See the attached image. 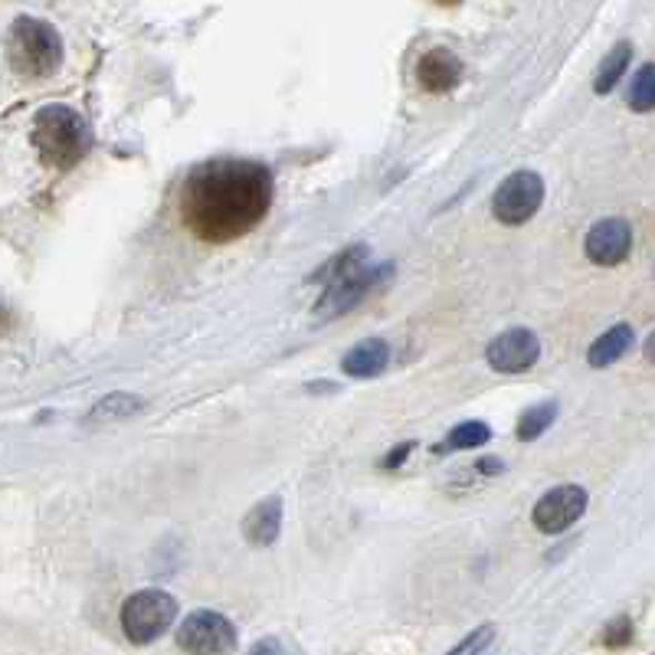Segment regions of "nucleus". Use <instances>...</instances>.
<instances>
[{
	"label": "nucleus",
	"mask_w": 655,
	"mask_h": 655,
	"mask_svg": "<svg viewBox=\"0 0 655 655\" xmlns=\"http://www.w3.org/2000/svg\"><path fill=\"white\" fill-rule=\"evenodd\" d=\"M181 219L204 243L253 233L273 207V174L259 161L217 157L194 167L181 187Z\"/></svg>",
	"instance_id": "nucleus-1"
},
{
	"label": "nucleus",
	"mask_w": 655,
	"mask_h": 655,
	"mask_svg": "<svg viewBox=\"0 0 655 655\" xmlns=\"http://www.w3.org/2000/svg\"><path fill=\"white\" fill-rule=\"evenodd\" d=\"M33 145L40 151L43 164L57 171L75 167L92 145L85 119L70 105H47L33 119Z\"/></svg>",
	"instance_id": "nucleus-2"
},
{
	"label": "nucleus",
	"mask_w": 655,
	"mask_h": 655,
	"mask_svg": "<svg viewBox=\"0 0 655 655\" xmlns=\"http://www.w3.org/2000/svg\"><path fill=\"white\" fill-rule=\"evenodd\" d=\"M10 66L27 79H47L63 63V40L53 23L37 17H20L10 27Z\"/></svg>",
	"instance_id": "nucleus-3"
},
{
	"label": "nucleus",
	"mask_w": 655,
	"mask_h": 655,
	"mask_svg": "<svg viewBox=\"0 0 655 655\" xmlns=\"http://www.w3.org/2000/svg\"><path fill=\"white\" fill-rule=\"evenodd\" d=\"M177 616V600L164 590H142L122 606V630L132 643H154Z\"/></svg>",
	"instance_id": "nucleus-4"
},
{
	"label": "nucleus",
	"mask_w": 655,
	"mask_h": 655,
	"mask_svg": "<svg viewBox=\"0 0 655 655\" xmlns=\"http://www.w3.org/2000/svg\"><path fill=\"white\" fill-rule=\"evenodd\" d=\"M390 276H393V263H377V266L365 263V266H358L355 273L328 283L321 301L315 305V315L318 318H335L341 311H351L355 305L365 301L370 291H377L383 283H390Z\"/></svg>",
	"instance_id": "nucleus-5"
},
{
	"label": "nucleus",
	"mask_w": 655,
	"mask_h": 655,
	"mask_svg": "<svg viewBox=\"0 0 655 655\" xmlns=\"http://www.w3.org/2000/svg\"><path fill=\"white\" fill-rule=\"evenodd\" d=\"M544 204V181L541 174L534 171H514L511 177L502 181V187L495 191V201H492V214L499 223H509V226H518V223H528L541 211Z\"/></svg>",
	"instance_id": "nucleus-6"
},
{
	"label": "nucleus",
	"mask_w": 655,
	"mask_h": 655,
	"mask_svg": "<svg viewBox=\"0 0 655 655\" xmlns=\"http://www.w3.org/2000/svg\"><path fill=\"white\" fill-rule=\"evenodd\" d=\"M177 646L184 653H233L236 649V630L226 616L201 610V613H191L181 623Z\"/></svg>",
	"instance_id": "nucleus-7"
},
{
	"label": "nucleus",
	"mask_w": 655,
	"mask_h": 655,
	"mask_svg": "<svg viewBox=\"0 0 655 655\" xmlns=\"http://www.w3.org/2000/svg\"><path fill=\"white\" fill-rule=\"evenodd\" d=\"M583 511H586V492L581 485H557L547 495H541V502L534 505V524L544 534H561Z\"/></svg>",
	"instance_id": "nucleus-8"
},
{
	"label": "nucleus",
	"mask_w": 655,
	"mask_h": 655,
	"mask_svg": "<svg viewBox=\"0 0 655 655\" xmlns=\"http://www.w3.org/2000/svg\"><path fill=\"white\" fill-rule=\"evenodd\" d=\"M485 358H489V365L495 367V370H502V373H521V370H531V367L538 365L541 341L528 328H511V331L499 335L489 345Z\"/></svg>",
	"instance_id": "nucleus-9"
},
{
	"label": "nucleus",
	"mask_w": 655,
	"mask_h": 655,
	"mask_svg": "<svg viewBox=\"0 0 655 655\" xmlns=\"http://www.w3.org/2000/svg\"><path fill=\"white\" fill-rule=\"evenodd\" d=\"M630 249H633V229L626 219H600L586 233V256L596 266H620L630 256Z\"/></svg>",
	"instance_id": "nucleus-10"
},
{
	"label": "nucleus",
	"mask_w": 655,
	"mask_h": 655,
	"mask_svg": "<svg viewBox=\"0 0 655 655\" xmlns=\"http://www.w3.org/2000/svg\"><path fill=\"white\" fill-rule=\"evenodd\" d=\"M459 79H462V60L452 50L437 47V50L423 53L417 63V82L427 92H449V89H456Z\"/></svg>",
	"instance_id": "nucleus-11"
},
{
	"label": "nucleus",
	"mask_w": 655,
	"mask_h": 655,
	"mask_svg": "<svg viewBox=\"0 0 655 655\" xmlns=\"http://www.w3.org/2000/svg\"><path fill=\"white\" fill-rule=\"evenodd\" d=\"M279 528H283V502L279 499L259 502L243 518V534L253 547H269L279 538Z\"/></svg>",
	"instance_id": "nucleus-12"
},
{
	"label": "nucleus",
	"mask_w": 655,
	"mask_h": 655,
	"mask_svg": "<svg viewBox=\"0 0 655 655\" xmlns=\"http://www.w3.org/2000/svg\"><path fill=\"white\" fill-rule=\"evenodd\" d=\"M633 341H636V335H633L630 325H613L610 331H603V335L590 345L586 361H590V367L616 365V361L633 348Z\"/></svg>",
	"instance_id": "nucleus-13"
},
{
	"label": "nucleus",
	"mask_w": 655,
	"mask_h": 655,
	"mask_svg": "<svg viewBox=\"0 0 655 655\" xmlns=\"http://www.w3.org/2000/svg\"><path fill=\"white\" fill-rule=\"evenodd\" d=\"M387 361H390V348H387V341L370 338V341H361L355 351H348V355H345L341 370H345L348 377H377V373L387 367Z\"/></svg>",
	"instance_id": "nucleus-14"
},
{
	"label": "nucleus",
	"mask_w": 655,
	"mask_h": 655,
	"mask_svg": "<svg viewBox=\"0 0 655 655\" xmlns=\"http://www.w3.org/2000/svg\"><path fill=\"white\" fill-rule=\"evenodd\" d=\"M145 410V400L135 397V393H109L102 397L92 410H89V423H119V420H129V417H139Z\"/></svg>",
	"instance_id": "nucleus-15"
},
{
	"label": "nucleus",
	"mask_w": 655,
	"mask_h": 655,
	"mask_svg": "<svg viewBox=\"0 0 655 655\" xmlns=\"http://www.w3.org/2000/svg\"><path fill=\"white\" fill-rule=\"evenodd\" d=\"M630 60H633V47H630V43H616V47L606 53V60L600 63L596 79H593V89H596L600 95L613 92V89H616V82H620L623 73L630 70Z\"/></svg>",
	"instance_id": "nucleus-16"
},
{
	"label": "nucleus",
	"mask_w": 655,
	"mask_h": 655,
	"mask_svg": "<svg viewBox=\"0 0 655 655\" xmlns=\"http://www.w3.org/2000/svg\"><path fill=\"white\" fill-rule=\"evenodd\" d=\"M367 256H370V249H367L365 243H358V246H348L345 253H338L335 259H328L318 273H311V283H335V279H341V276H348V273H355L358 266H365Z\"/></svg>",
	"instance_id": "nucleus-17"
},
{
	"label": "nucleus",
	"mask_w": 655,
	"mask_h": 655,
	"mask_svg": "<svg viewBox=\"0 0 655 655\" xmlns=\"http://www.w3.org/2000/svg\"><path fill=\"white\" fill-rule=\"evenodd\" d=\"M554 420H557V400H547V403L531 407V410L518 420V439H521V442L538 439Z\"/></svg>",
	"instance_id": "nucleus-18"
},
{
	"label": "nucleus",
	"mask_w": 655,
	"mask_h": 655,
	"mask_svg": "<svg viewBox=\"0 0 655 655\" xmlns=\"http://www.w3.org/2000/svg\"><path fill=\"white\" fill-rule=\"evenodd\" d=\"M489 427L485 423H479V420H472V423H462V427H456L449 437L442 439L437 446V452H452V449H479V446H485L489 442Z\"/></svg>",
	"instance_id": "nucleus-19"
},
{
	"label": "nucleus",
	"mask_w": 655,
	"mask_h": 655,
	"mask_svg": "<svg viewBox=\"0 0 655 655\" xmlns=\"http://www.w3.org/2000/svg\"><path fill=\"white\" fill-rule=\"evenodd\" d=\"M626 102H630V109L633 112H653L655 109V63H646L636 79H633V85H630V92H626Z\"/></svg>",
	"instance_id": "nucleus-20"
},
{
	"label": "nucleus",
	"mask_w": 655,
	"mask_h": 655,
	"mask_svg": "<svg viewBox=\"0 0 655 655\" xmlns=\"http://www.w3.org/2000/svg\"><path fill=\"white\" fill-rule=\"evenodd\" d=\"M492 636H495V630H492V626H482V630H475V636H472V639H465L462 646H456V653H475V649H485V646L492 643Z\"/></svg>",
	"instance_id": "nucleus-21"
},
{
	"label": "nucleus",
	"mask_w": 655,
	"mask_h": 655,
	"mask_svg": "<svg viewBox=\"0 0 655 655\" xmlns=\"http://www.w3.org/2000/svg\"><path fill=\"white\" fill-rule=\"evenodd\" d=\"M630 620H620V623H613L610 630H606V643L610 646H623V643H630Z\"/></svg>",
	"instance_id": "nucleus-22"
},
{
	"label": "nucleus",
	"mask_w": 655,
	"mask_h": 655,
	"mask_svg": "<svg viewBox=\"0 0 655 655\" xmlns=\"http://www.w3.org/2000/svg\"><path fill=\"white\" fill-rule=\"evenodd\" d=\"M410 449H413V442H403V446H397V449H393V452H390V456L383 459V465H387V469L400 465V462H403V459L410 456Z\"/></svg>",
	"instance_id": "nucleus-23"
},
{
	"label": "nucleus",
	"mask_w": 655,
	"mask_h": 655,
	"mask_svg": "<svg viewBox=\"0 0 655 655\" xmlns=\"http://www.w3.org/2000/svg\"><path fill=\"white\" fill-rule=\"evenodd\" d=\"M10 325H13V318H10V308L0 301V335H3V331H10Z\"/></svg>",
	"instance_id": "nucleus-24"
},
{
	"label": "nucleus",
	"mask_w": 655,
	"mask_h": 655,
	"mask_svg": "<svg viewBox=\"0 0 655 655\" xmlns=\"http://www.w3.org/2000/svg\"><path fill=\"white\" fill-rule=\"evenodd\" d=\"M479 469H482V472H502L505 465H502L499 459H485V462H479Z\"/></svg>",
	"instance_id": "nucleus-25"
},
{
	"label": "nucleus",
	"mask_w": 655,
	"mask_h": 655,
	"mask_svg": "<svg viewBox=\"0 0 655 655\" xmlns=\"http://www.w3.org/2000/svg\"><path fill=\"white\" fill-rule=\"evenodd\" d=\"M253 653H283V646H279V643H273V639H269V643H259V646H256V649H253Z\"/></svg>",
	"instance_id": "nucleus-26"
},
{
	"label": "nucleus",
	"mask_w": 655,
	"mask_h": 655,
	"mask_svg": "<svg viewBox=\"0 0 655 655\" xmlns=\"http://www.w3.org/2000/svg\"><path fill=\"white\" fill-rule=\"evenodd\" d=\"M646 361H649V365H655V331L649 335V341H646Z\"/></svg>",
	"instance_id": "nucleus-27"
},
{
	"label": "nucleus",
	"mask_w": 655,
	"mask_h": 655,
	"mask_svg": "<svg viewBox=\"0 0 655 655\" xmlns=\"http://www.w3.org/2000/svg\"><path fill=\"white\" fill-rule=\"evenodd\" d=\"M439 3H446V7H452V3H459V0H439Z\"/></svg>",
	"instance_id": "nucleus-28"
}]
</instances>
